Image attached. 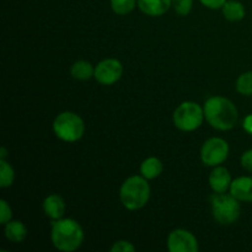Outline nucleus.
Listing matches in <instances>:
<instances>
[{
	"label": "nucleus",
	"mask_w": 252,
	"mask_h": 252,
	"mask_svg": "<svg viewBox=\"0 0 252 252\" xmlns=\"http://www.w3.org/2000/svg\"><path fill=\"white\" fill-rule=\"evenodd\" d=\"M193 6V0H171V7L180 16H187Z\"/></svg>",
	"instance_id": "412c9836"
},
{
	"label": "nucleus",
	"mask_w": 252,
	"mask_h": 252,
	"mask_svg": "<svg viewBox=\"0 0 252 252\" xmlns=\"http://www.w3.org/2000/svg\"><path fill=\"white\" fill-rule=\"evenodd\" d=\"M70 74L74 79L80 81L89 80L95 74V68L93 64L88 61H76L75 63L71 65Z\"/></svg>",
	"instance_id": "f3484780"
},
{
	"label": "nucleus",
	"mask_w": 252,
	"mask_h": 252,
	"mask_svg": "<svg viewBox=\"0 0 252 252\" xmlns=\"http://www.w3.org/2000/svg\"><path fill=\"white\" fill-rule=\"evenodd\" d=\"M204 110L193 101H185L174 111L172 120L175 127L182 132H193L199 128L204 120Z\"/></svg>",
	"instance_id": "423d86ee"
},
{
	"label": "nucleus",
	"mask_w": 252,
	"mask_h": 252,
	"mask_svg": "<svg viewBox=\"0 0 252 252\" xmlns=\"http://www.w3.org/2000/svg\"><path fill=\"white\" fill-rule=\"evenodd\" d=\"M235 88L240 95L252 96V70L245 71L239 76Z\"/></svg>",
	"instance_id": "6ab92c4d"
},
{
	"label": "nucleus",
	"mask_w": 252,
	"mask_h": 252,
	"mask_svg": "<svg viewBox=\"0 0 252 252\" xmlns=\"http://www.w3.org/2000/svg\"><path fill=\"white\" fill-rule=\"evenodd\" d=\"M207 122L218 130H229L235 127L239 112L233 101L223 96H213L203 106Z\"/></svg>",
	"instance_id": "f257e3e1"
},
{
	"label": "nucleus",
	"mask_w": 252,
	"mask_h": 252,
	"mask_svg": "<svg viewBox=\"0 0 252 252\" xmlns=\"http://www.w3.org/2000/svg\"><path fill=\"white\" fill-rule=\"evenodd\" d=\"M230 172L224 166H216L209 175V185L216 193H225L231 185Z\"/></svg>",
	"instance_id": "9d476101"
},
{
	"label": "nucleus",
	"mask_w": 252,
	"mask_h": 252,
	"mask_svg": "<svg viewBox=\"0 0 252 252\" xmlns=\"http://www.w3.org/2000/svg\"><path fill=\"white\" fill-rule=\"evenodd\" d=\"M7 158V150L6 148L2 147L1 149H0V160H6Z\"/></svg>",
	"instance_id": "bb28decb"
},
{
	"label": "nucleus",
	"mask_w": 252,
	"mask_h": 252,
	"mask_svg": "<svg viewBox=\"0 0 252 252\" xmlns=\"http://www.w3.org/2000/svg\"><path fill=\"white\" fill-rule=\"evenodd\" d=\"M239 199L231 193H216L212 196V213L214 219L221 225H231L235 223L241 214Z\"/></svg>",
	"instance_id": "39448f33"
},
{
	"label": "nucleus",
	"mask_w": 252,
	"mask_h": 252,
	"mask_svg": "<svg viewBox=\"0 0 252 252\" xmlns=\"http://www.w3.org/2000/svg\"><path fill=\"white\" fill-rule=\"evenodd\" d=\"M138 0H111V9L117 15H127L134 10Z\"/></svg>",
	"instance_id": "aec40b11"
},
{
	"label": "nucleus",
	"mask_w": 252,
	"mask_h": 252,
	"mask_svg": "<svg viewBox=\"0 0 252 252\" xmlns=\"http://www.w3.org/2000/svg\"><path fill=\"white\" fill-rule=\"evenodd\" d=\"M11 217H12V211L10 208L9 203H7L5 199H1L0 201V223L2 225L7 223V221L11 220Z\"/></svg>",
	"instance_id": "4be33fe9"
},
{
	"label": "nucleus",
	"mask_w": 252,
	"mask_h": 252,
	"mask_svg": "<svg viewBox=\"0 0 252 252\" xmlns=\"http://www.w3.org/2000/svg\"><path fill=\"white\" fill-rule=\"evenodd\" d=\"M229 157V144L223 138L213 137L204 142L201 149V159L206 166H218Z\"/></svg>",
	"instance_id": "0eeeda50"
},
{
	"label": "nucleus",
	"mask_w": 252,
	"mask_h": 252,
	"mask_svg": "<svg viewBox=\"0 0 252 252\" xmlns=\"http://www.w3.org/2000/svg\"><path fill=\"white\" fill-rule=\"evenodd\" d=\"M243 127H244V129L249 133V134L252 135V113L251 115L246 116L245 120H244V122H243Z\"/></svg>",
	"instance_id": "a878e982"
},
{
	"label": "nucleus",
	"mask_w": 252,
	"mask_h": 252,
	"mask_svg": "<svg viewBox=\"0 0 252 252\" xmlns=\"http://www.w3.org/2000/svg\"><path fill=\"white\" fill-rule=\"evenodd\" d=\"M162 162L161 160L155 157L147 158L140 165V174L147 180H154L160 176L162 172Z\"/></svg>",
	"instance_id": "dca6fc26"
},
{
	"label": "nucleus",
	"mask_w": 252,
	"mask_h": 252,
	"mask_svg": "<svg viewBox=\"0 0 252 252\" xmlns=\"http://www.w3.org/2000/svg\"><path fill=\"white\" fill-rule=\"evenodd\" d=\"M135 248L127 240H118L111 248V252H134Z\"/></svg>",
	"instance_id": "5701e85b"
},
{
	"label": "nucleus",
	"mask_w": 252,
	"mask_h": 252,
	"mask_svg": "<svg viewBox=\"0 0 252 252\" xmlns=\"http://www.w3.org/2000/svg\"><path fill=\"white\" fill-rule=\"evenodd\" d=\"M167 249L170 252H197V238L186 229H175L167 236Z\"/></svg>",
	"instance_id": "1a4fd4ad"
},
{
	"label": "nucleus",
	"mask_w": 252,
	"mask_h": 252,
	"mask_svg": "<svg viewBox=\"0 0 252 252\" xmlns=\"http://www.w3.org/2000/svg\"><path fill=\"white\" fill-rule=\"evenodd\" d=\"M5 238L14 244H20L26 239L27 228L22 221L10 220L5 224L4 228Z\"/></svg>",
	"instance_id": "4468645a"
},
{
	"label": "nucleus",
	"mask_w": 252,
	"mask_h": 252,
	"mask_svg": "<svg viewBox=\"0 0 252 252\" xmlns=\"http://www.w3.org/2000/svg\"><path fill=\"white\" fill-rule=\"evenodd\" d=\"M54 134L63 142L74 143L81 139L85 132V123L83 118L76 113L65 111L54 118Z\"/></svg>",
	"instance_id": "20e7f679"
},
{
	"label": "nucleus",
	"mask_w": 252,
	"mask_h": 252,
	"mask_svg": "<svg viewBox=\"0 0 252 252\" xmlns=\"http://www.w3.org/2000/svg\"><path fill=\"white\" fill-rule=\"evenodd\" d=\"M15 171L6 160H0V187L6 189L14 184Z\"/></svg>",
	"instance_id": "a211bd4d"
},
{
	"label": "nucleus",
	"mask_w": 252,
	"mask_h": 252,
	"mask_svg": "<svg viewBox=\"0 0 252 252\" xmlns=\"http://www.w3.org/2000/svg\"><path fill=\"white\" fill-rule=\"evenodd\" d=\"M221 10H223L224 17L230 22L241 21L246 15L245 6L243 2L238 1V0H226Z\"/></svg>",
	"instance_id": "2eb2a0df"
},
{
	"label": "nucleus",
	"mask_w": 252,
	"mask_h": 252,
	"mask_svg": "<svg viewBox=\"0 0 252 252\" xmlns=\"http://www.w3.org/2000/svg\"><path fill=\"white\" fill-rule=\"evenodd\" d=\"M199 1L202 2V5L208 7V9L217 10V9H221L223 5L226 2V0H199Z\"/></svg>",
	"instance_id": "393cba45"
},
{
	"label": "nucleus",
	"mask_w": 252,
	"mask_h": 252,
	"mask_svg": "<svg viewBox=\"0 0 252 252\" xmlns=\"http://www.w3.org/2000/svg\"><path fill=\"white\" fill-rule=\"evenodd\" d=\"M229 191L240 202H252V177L240 176L233 180Z\"/></svg>",
	"instance_id": "9b49d317"
},
{
	"label": "nucleus",
	"mask_w": 252,
	"mask_h": 252,
	"mask_svg": "<svg viewBox=\"0 0 252 252\" xmlns=\"http://www.w3.org/2000/svg\"><path fill=\"white\" fill-rule=\"evenodd\" d=\"M51 239L57 250L73 252L83 244L84 230L74 219L62 218L52 223Z\"/></svg>",
	"instance_id": "f03ea898"
},
{
	"label": "nucleus",
	"mask_w": 252,
	"mask_h": 252,
	"mask_svg": "<svg viewBox=\"0 0 252 252\" xmlns=\"http://www.w3.org/2000/svg\"><path fill=\"white\" fill-rule=\"evenodd\" d=\"M43 212L48 218L53 220L63 218L65 213V202L63 197L56 193L47 196L43 201Z\"/></svg>",
	"instance_id": "f8f14e48"
},
{
	"label": "nucleus",
	"mask_w": 252,
	"mask_h": 252,
	"mask_svg": "<svg viewBox=\"0 0 252 252\" xmlns=\"http://www.w3.org/2000/svg\"><path fill=\"white\" fill-rule=\"evenodd\" d=\"M138 6L148 16H161L171 7V0H138Z\"/></svg>",
	"instance_id": "ddd939ff"
},
{
	"label": "nucleus",
	"mask_w": 252,
	"mask_h": 252,
	"mask_svg": "<svg viewBox=\"0 0 252 252\" xmlns=\"http://www.w3.org/2000/svg\"><path fill=\"white\" fill-rule=\"evenodd\" d=\"M241 166L245 170H248L249 172H252V149L246 150L243 155H241Z\"/></svg>",
	"instance_id": "b1692460"
},
{
	"label": "nucleus",
	"mask_w": 252,
	"mask_h": 252,
	"mask_svg": "<svg viewBox=\"0 0 252 252\" xmlns=\"http://www.w3.org/2000/svg\"><path fill=\"white\" fill-rule=\"evenodd\" d=\"M123 74V65L118 59L107 58L101 61L95 66L94 78L102 85H113L121 79Z\"/></svg>",
	"instance_id": "6e6552de"
},
{
	"label": "nucleus",
	"mask_w": 252,
	"mask_h": 252,
	"mask_svg": "<svg viewBox=\"0 0 252 252\" xmlns=\"http://www.w3.org/2000/svg\"><path fill=\"white\" fill-rule=\"evenodd\" d=\"M150 198V186L144 176H130L122 184L120 199L128 211H138L148 203Z\"/></svg>",
	"instance_id": "7ed1b4c3"
}]
</instances>
